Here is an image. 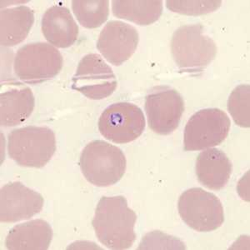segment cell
<instances>
[{"mask_svg":"<svg viewBox=\"0 0 250 250\" xmlns=\"http://www.w3.org/2000/svg\"><path fill=\"white\" fill-rule=\"evenodd\" d=\"M137 215L125 197L104 196L97 205L92 225L97 238L109 250H128L136 240Z\"/></svg>","mask_w":250,"mask_h":250,"instance_id":"obj_1","label":"cell"},{"mask_svg":"<svg viewBox=\"0 0 250 250\" xmlns=\"http://www.w3.org/2000/svg\"><path fill=\"white\" fill-rule=\"evenodd\" d=\"M171 51L177 65L188 73L202 72L217 54L216 43L205 34L201 24L179 27L171 40Z\"/></svg>","mask_w":250,"mask_h":250,"instance_id":"obj_2","label":"cell"},{"mask_svg":"<svg viewBox=\"0 0 250 250\" xmlns=\"http://www.w3.org/2000/svg\"><path fill=\"white\" fill-rule=\"evenodd\" d=\"M80 166L90 184L108 187L122 179L126 170V158L116 146L104 140H94L83 149Z\"/></svg>","mask_w":250,"mask_h":250,"instance_id":"obj_3","label":"cell"},{"mask_svg":"<svg viewBox=\"0 0 250 250\" xmlns=\"http://www.w3.org/2000/svg\"><path fill=\"white\" fill-rule=\"evenodd\" d=\"M56 151L54 131L48 127L28 126L16 128L8 136V153L18 165L43 168Z\"/></svg>","mask_w":250,"mask_h":250,"instance_id":"obj_4","label":"cell"},{"mask_svg":"<svg viewBox=\"0 0 250 250\" xmlns=\"http://www.w3.org/2000/svg\"><path fill=\"white\" fill-rule=\"evenodd\" d=\"M62 54L49 43H28L18 50L14 70L20 80L37 84L51 80L62 69Z\"/></svg>","mask_w":250,"mask_h":250,"instance_id":"obj_5","label":"cell"},{"mask_svg":"<svg viewBox=\"0 0 250 250\" xmlns=\"http://www.w3.org/2000/svg\"><path fill=\"white\" fill-rule=\"evenodd\" d=\"M178 209L183 221L198 232L216 230L225 222L224 208L219 198L201 188L184 192Z\"/></svg>","mask_w":250,"mask_h":250,"instance_id":"obj_6","label":"cell"},{"mask_svg":"<svg viewBox=\"0 0 250 250\" xmlns=\"http://www.w3.org/2000/svg\"><path fill=\"white\" fill-rule=\"evenodd\" d=\"M230 126L227 114L219 108L198 111L185 126V150H203L220 145L227 138Z\"/></svg>","mask_w":250,"mask_h":250,"instance_id":"obj_7","label":"cell"},{"mask_svg":"<svg viewBox=\"0 0 250 250\" xmlns=\"http://www.w3.org/2000/svg\"><path fill=\"white\" fill-rule=\"evenodd\" d=\"M145 128V114L134 104L120 102L106 108L99 120V129L107 140L127 144L139 139Z\"/></svg>","mask_w":250,"mask_h":250,"instance_id":"obj_8","label":"cell"},{"mask_svg":"<svg viewBox=\"0 0 250 250\" xmlns=\"http://www.w3.org/2000/svg\"><path fill=\"white\" fill-rule=\"evenodd\" d=\"M145 107L149 128L156 134L168 135L180 124L185 101L175 89L159 86L147 94Z\"/></svg>","mask_w":250,"mask_h":250,"instance_id":"obj_9","label":"cell"},{"mask_svg":"<svg viewBox=\"0 0 250 250\" xmlns=\"http://www.w3.org/2000/svg\"><path fill=\"white\" fill-rule=\"evenodd\" d=\"M72 82L73 89L94 100L110 96L118 86L113 69L96 54H87L80 60Z\"/></svg>","mask_w":250,"mask_h":250,"instance_id":"obj_10","label":"cell"},{"mask_svg":"<svg viewBox=\"0 0 250 250\" xmlns=\"http://www.w3.org/2000/svg\"><path fill=\"white\" fill-rule=\"evenodd\" d=\"M140 36L133 26L119 20L106 23L100 33L97 48L111 64L120 66L132 57Z\"/></svg>","mask_w":250,"mask_h":250,"instance_id":"obj_11","label":"cell"},{"mask_svg":"<svg viewBox=\"0 0 250 250\" xmlns=\"http://www.w3.org/2000/svg\"><path fill=\"white\" fill-rule=\"evenodd\" d=\"M43 198L22 183L3 185L0 192V221L16 222L31 219L42 210Z\"/></svg>","mask_w":250,"mask_h":250,"instance_id":"obj_12","label":"cell"},{"mask_svg":"<svg viewBox=\"0 0 250 250\" xmlns=\"http://www.w3.org/2000/svg\"><path fill=\"white\" fill-rule=\"evenodd\" d=\"M43 36L48 43L58 48L73 45L79 35V26L69 9L63 6L54 5L43 14L41 23Z\"/></svg>","mask_w":250,"mask_h":250,"instance_id":"obj_13","label":"cell"},{"mask_svg":"<svg viewBox=\"0 0 250 250\" xmlns=\"http://www.w3.org/2000/svg\"><path fill=\"white\" fill-rule=\"evenodd\" d=\"M233 171L230 159L219 148H208L197 157L195 172L201 185L211 190L227 185Z\"/></svg>","mask_w":250,"mask_h":250,"instance_id":"obj_14","label":"cell"},{"mask_svg":"<svg viewBox=\"0 0 250 250\" xmlns=\"http://www.w3.org/2000/svg\"><path fill=\"white\" fill-rule=\"evenodd\" d=\"M53 229L43 219H34L15 225L6 237L9 250H47L51 244Z\"/></svg>","mask_w":250,"mask_h":250,"instance_id":"obj_15","label":"cell"},{"mask_svg":"<svg viewBox=\"0 0 250 250\" xmlns=\"http://www.w3.org/2000/svg\"><path fill=\"white\" fill-rule=\"evenodd\" d=\"M35 105L31 88L19 84L0 95V124L3 127H15L24 122Z\"/></svg>","mask_w":250,"mask_h":250,"instance_id":"obj_16","label":"cell"},{"mask_svg":"<svg viewBox=\"0 0 250 250\" xmlns=\"http://www.w3.org/2000/svg\"><path fill=\"white\" fill-rule=\"evenodd\" d=\"M34 23V14L28 6H17L0 12V43L12 47L22 43Z\"/></svg>","mask_w":250,"mask_h":250,"instance_id":"obj_17","label":"cell"},{"mask_svg":"<svg viewBox=\"0 0 250 250\" xmlns=\"http://www.w3.org/2000/svg\"><path fill=\"white\" fill-rule=\"evenodd\" d=\"M114 16L139 25H149L156 22L163 13L161 0H115L112 2Z\"/></svg>","mask_w":250,"mask_h":250,"instance_id":"obj_18","label":"cell"},{"mask_svg":"<svg viewBox=\"0 0 250 250\" xmlns=\"http://www.w3.org/2000/svg\"><path fill=\"white\" fill-rule=\"evenodd\" d=\"M72 9L80 24L95 29L105 23L109 15L108 0H74Z\"/></svg>","mask_w":250,"mask_h":250,"instance_id":"obj_19","label":"cell"},{"mask_svg":"<svg viewBox=\"0 0 250 250\" xmlns=\"http://www.w3.org/2000/svg\"><path fill=\"white\" fill-rule=\"evenodd\" d=\"M228 110L236 125L250 127V86L241 84L233 89L228 100Z\"/></svg>","mask_w":250,"mask_h":250,"instance_id":"obj_20","label":"cell"},{"mask_svg":"<svg viewBox=\"0 0 250 250\" xmlns=\"http://www.w3.org/2000/svg\"><path fill=\"white\" fill-rule=\"evenodd\" d=\"M221 1H174L169 0L166 2L167 8L171 11L181 15H206L211 12L216 11L221 5Z\"/></svg>","mask_w":250,"mask_h":250,"instance_id":"obj_21","label":"cell"}]
</instances>
